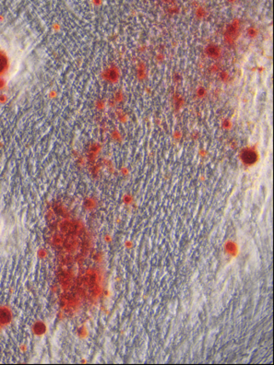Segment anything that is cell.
<instances>
[{"label": "cell", "instance_id": "1", "mask_svg": "<svg viewBox=\"0 0 274 365\" xmlns=\"http://www.w3.org/2000/svg\"><path fill=\"white\" fill-rule=\"evenodd\" d=\"M35 45L30 33L15 23L0 22V92L19 89L31 75Z\"/></svg>", "mask_w": 274, "mask_h": 365}, {"label": "cell", "instance_id": "2", "mask_svg": "<svg viewBox=\"0 0 274 365\" xmlns=\"http://www.w3.org/2000/svg\"><path fill=\"white\" fill-rule=\"evenodd\" d=\"M243 160L247 163H252L256 160V154L251 150H246L243 153Z\"/></svg>", "mask_w": 274, "mask_h": 365}]
</instances>
